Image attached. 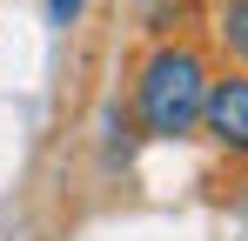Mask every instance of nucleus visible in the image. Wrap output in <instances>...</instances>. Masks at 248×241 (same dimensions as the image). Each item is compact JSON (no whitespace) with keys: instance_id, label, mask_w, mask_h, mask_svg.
I'll return each instance as SVG.
<instances>
[{"instance_id":"f257e3e1","label":"nucleus","mask_w":248,"mask_h":241,"mask_svg":"<svg viewBox=\"0 0 248 241\" xmlns=\"http://www.w3.org/2000/svg\"><path fill=\"white\" fill-rule=\"evenodd\" d=\"M202 94H208V60L188 40H161L148 47V60L134 67V120L148 141H188L202 120Z\"/></svg>"},{"instance_id":"20e7f679","label":"nucleus","mask_w":248,"mask_h":241,"mask_svg":"<svg viewBox=\"0 0 248 241\" xmlns=\"http://www.w3.org/2000/svg\"><path fill=\"white\" fill-rule=\"evenodd\" d=\"M87 0H47V27H74Z\"/></svg>"},{"instance_id":"7ed1b4c3","label":"nucleus","mask_w":248,"mask_h":241,"mask_svg":"<svg viewBox=\"0 0 248 241\" xmlns=\"http://www.w3.org/2000/svg\"><path fill=\"white\" fill-rule=\"evenodd\" d=\"M215 34H221V47L248 67V0H221V7H215Z\"/></svg>"},{"instance_id":"f03ea898","label":"nucleus","mask_w":248,"mask_h":241,"mask_svg":"<svg viewBox=\"0 0 248 241\" xmlns=\"http://www.w3.org/2000/svg\"><path fill=\"white\" fill-rule=\"evenodd\" d=\"M228 154H248V74H208V94H202V120Z\"/></svg>"}]
</instances>
